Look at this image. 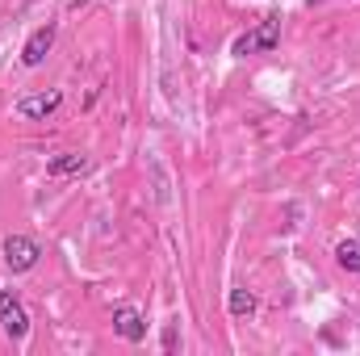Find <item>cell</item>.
<instances>
[{"label":"cell","mask_w":360,"mask_h":356,"mask_svg":"<svg viewBox=\"0 0 360 356\" xmlns=\"http://www.w3.org/2000/svg\"><path fill=\"white\" fill-rule=\"evenodd\" d=\"M335 260L344 272H356L360 276V239H344V243H335Z\"/></svg>","instance_id":"9"},{"label":"cell","mask_w":360,"mask_h":356,"mask_svg":"<svg viewBox=\"0 0 360 356\" xmlns=\"http://www.w3.org/2000/svg\"><path fill=\"white\" fill-rule=\"evenodd\" d=\"M113 336H122L126 344H143V340H147V319H143V310L117 306V310H113Z\"/></svg>","instance_id":"6"},{"label":"cell","mask_w":360,"mask_h":356,"mask_svg":"<svg viewBox=\"0 0 360 356\" xmlns=\"http://www.w3.org/2000/svg\"><path fill=\"white\" fill-rule=\"evenodd\" d=\"M0 252H4V268H8V272H30V268L42 260V248H38V239H30V235H8Z\"/></svg>","instance_id":"2"},{"label":"cell","mask_w":360,"mask_h":356,"mask_svg":"<svg viewBox=\"0 0 360 356\" xmlns=\"http://www.w3.org/2000/svg\"><path fill=\"white\" fill-rule=\"evenodd\" d=\"M276 42H281V21L276 17H264L256 30H248L243 38H235V46H231V55H269L276 51Z\"/></svg>","instance_id":"1"},{"label":"cell","mask_w":360,"mask_h":356,"mask_svg":"<svg viewBox=\"0 0 360 356\" xmlns=\"http://www.w3.org/2000/svg\"><path fill=\"white\" fill-rule=\"evenodd\" d=\"M89 168H92L89 155H80V151H63V155H55V160L46 164V177L63 180V177H80V172H89Z\"/></svg>","instance_id":"7"},{"label":"cell","mask_w":360,"mask_h":356,"mask_svg":"<svg viewBox=\"0 0 360 356\" xmlns=\"http://www.w3.org/2000/svg\"><path fill=\"white\" fill-rule=\"evenodd\" d=\"M164 348H168V352L176 348V327H168V331H164Z\"/></svg>","instance_id":"10"},{"label":"cell","mask_w":360,"mask_h":356,"mask_svg":"<svg viewBox=\"0 0 360 356\" xmlns=\"http://www.w3.org/2000/svg\"><path fill=\"white\" fill-rule=\"evenodd\" d=\"M0 331L8 336V340H25L30 336V314H25V306L4 289L0 293Z\"/></svg>","instance_id":"4"},{"label":"cell","mask_w":360,"mask_h":356,"mask_svg":"<svg viewBox=\"0 0 360 356\" xmlns=\"http://www.w3.org/2000/svg\"><path fill=\"white\" fill-rule=\"evenodd\" d=\"M59 105H63V92L51 89V92H30V96H21L13 109H17V117H25V122H46V117L59 113Z\"/></svg>","instance_id":"3"},{"label":"cell","mask_w":360,"mask_h":356,"mask_svg":"<svg viewBox=\"0 0 360 356\" xmlns=\"http://www.w3.org/2000/svg\"><path fill=\"white\" fill-rule=\"evenodd\" d=\"M256 293L252 289H243V285H235L231 293H226V310H231V319H252L256 314Z\"/></svg>","instance_id":"8"},{"label":"cell","mask_w":360,"mask_h":356,"mask_svg":"<svg viewBox=\"0 0 360 356\" xmlns=\"http://www.w3.org/2000/svg\"><path fill=\"white\" fill-rule=\"evenodd\" d=\"M55 21H46V25H38L30 38H25V46H21V68H42V59L51 55V46H55Z\"/></svg>","instance_id":"5"}]
</instances>
